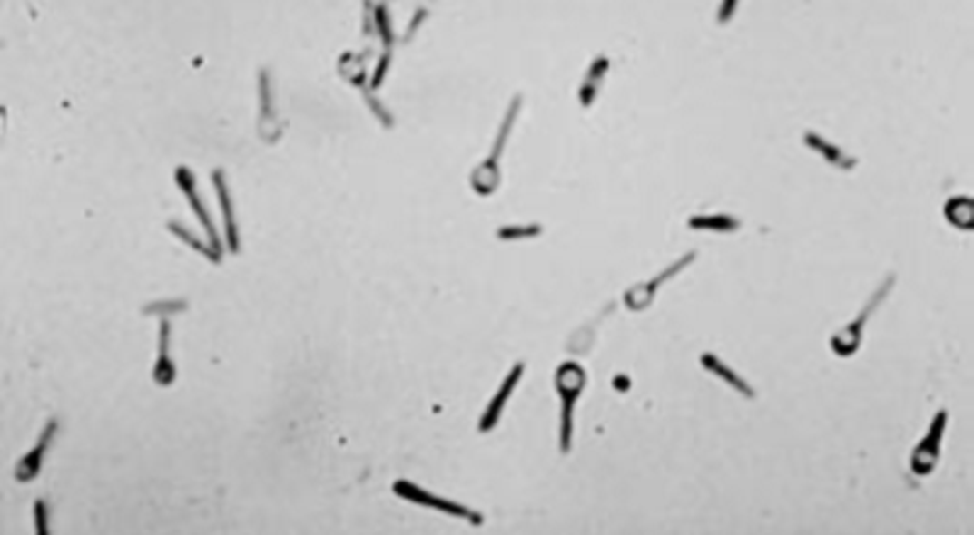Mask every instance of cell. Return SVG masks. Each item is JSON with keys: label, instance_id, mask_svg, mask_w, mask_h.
I'll list each match as a JSON object with an SVG mask.
<instances>
[{"label": "cell", "instance_id": "obj_24", "mask_svg": "<svg viewBox=\"0 0 974 535\" xmlns=\"http://www.w3.org/2000/svg\"><path fill=\"white\" fill-rule=\"evenodd\" d=\"M736 10H738V3H723L722 8H719V17H716V20H719V24L729 23Z\"/></svg>", "mask_w": 974, "mask_h": 535}, {"label": "cell", "instance_id": "obj_2", "mask_svg": "<svg viewBox=\"0 0 974 535\" xmlns=\"http://www.w3.org/2000/svg\"><path fill=\"white\" fill-rule=\"evenodd\" d=\"M522 102H524L522 95H515V98H512V102H509V107H507L505 117H502V124H499L497 137H495V141H492L490 156H487V159L477 166L476 173L470 176V185H473V190H476L480 198L492 195V192L499 188V183H502L499 160H502V151H505L507 141H509V137H512L517 117H519V110H522Z\"/></svg>", "mask_w": 974, "mask_h": 535}, {"label": "cell", "instance_id": "obj_6", "mask_svg": "<svg viewBox=\"0 0 974 535\" xmlns=\"http://www.w3.org/2000/svg\"><path fill=\"white\" fill-rule=\"evenodd\" d=\"M945 428H948V412L940 409L936 412L933 421H930L926 436L920 438L916 448L911 451V472L919 474V477H926L936 470L938 460H940V445H943Z\"/></svg>", "mask_w": 974, "mask_h": 535}, {"label": "cell", "instance_id": "obj_23", "mask_svg": "<svg viewBox=\"0 0 974 535\" xmlns=\"http://www.w3.org/2000/svg\"><path fill=\"white\" fill-rule=\"evenodd\" d=\"M185 309V302H176V299H171V302H159V305H149L144 306V314H162V312H183Z\"/></svg>", "mask_w": 974, "mask_h": 535}, {"label": "cell", "instance_id": "obj_16", "mask_svg": "<svg viewBox=\"0 0 974 535\" xmlns=\"http://www.w3.org/2000/svg\"><path fill=\"white\" fill-rule=\"evenodd\" d=\"M945 219L955 227V229L969 231L974 227V202L972 198L967 195H958V198H950L945 202Z\"/></svg>", "mask_w": 974, "mask_h": 535}, {"label": "cell", "instance_id": "obj_11", "mask_svg": "<svg viewBox=\"0 0 974 535\" xmlns=\"http://www.w3.org/2000/svg\"><path fill=\"white\" fill-rule=\"evenodd\" d=\"M804 144L809 146L812 151L819 153V156H822L829 166H833V169L852 170L855 166H858V159H855V156H851L845 149H841L838 144H833V141H829L826 137H822L819 131H806Z\"/></svg>", "mask_w": 974, "mask_h": 535}, {"label": "cell", "instance_id": "obj_17", "mask_svg": "<svg viewBox=\"0 0 974 535\" xmlns=\"http://www.w3.org/2000/svg\"><path fill=\"white\" fill-rule=\"evenodd\" d=\"M544 234L541 224H519V227H499V241H524V238H536Z\"/></svg>", "mask_w": 974, "mask_h": 535}, {"label": "cell", "instance_id": "obj_3", "mask_svg": "<svg viewBox=\"0 0 974 535\" xmlns=\"http://www.w3.org/2000/svg\"><path fill=\"white\" fill-rule=\"evenodd\" d=\"M894 285H897V276L890 273V276L884 277V283L877 285V290L870 295V299L862 305V309L855 314V319H852L851 324L841 326V329L831 336V351L836 353L838 358H851V355L858 353L860 344H862V331H865V324L870 321V316H872V312H875L877 306L882 305L884 299L890 297V292Z\"/></svg>", "mask_w": 974, "mask_h": 535}, {"label": "cell", "instance_id": "obj_22", "mask_svg": "<svg viewBox=\"0 0 974 535\" xmlns=\"http://www.w3.org/2000/svg\"><path fill=\"white\" fill-rule=\"evenodd\" d=\"M34 530L39 535H44L49 528H46V501L44 499H37L34 501Z\"/></svg>", "mask_w": 974, "mask_h": 535}, {"label": "cell", "instance_id": "obj_9", "mask_svg": "<svg viewBox=\"0 0 974 535\" xmlns=\"http://www.w3.org/2000/svg\"><path fill=\"white\" fill-rule=\"evenodd\" d=\"M56 431H59V421L52 419L44 426V431L39 433L37 445H34L30 452H25L23 458L17 460V465H15L17 482H25V484H27V482H32L39 472H42V462H44V455H46V451H49V445H52V441H54Z\"/></svg>", "mask_w": 974, "mask_h": 535}, {"label": "cell", "instance_id": "obj_18", "mask_svg": "<svg viewBox=\"0 0 974 535\" xmlns=\"http://www.w3.org/2000/svg\"><path fill=\"white\" fill-rule=\"evenodd\" d=\"M259 88H261V107H263V115H261V134H266V130H269V120H273V124H276V112H271V98H273V92H271V78H269V71H261V81H259ZM278 130H283L280 124H276Z\"/></svg>", "mask_w": 974, "mask_h": 535}, {"label": "cell", "instance_id": "obj_4", "mask_svg": "<svg viewBox=\"0 0 974 535\" xmlns=\"http://www.w3.org/2000/svg\"><path fill=\"white\" fill-rule=\"evenodd\" d=\"M392 491H395L399 499L409 501V504L427 506V509H434V511H438V513L453 516V519L468 520V523H473V526H483V513L480 511L470 509V506H463L460 501H451V499L437 497V494H431V491H427L424 487L415 484V482L398 480L395 484H392Z\"/></svg>", "mask_w": 974, "mask_h": 535}, {"label": "cell", "instance_id": "obj_7", "mask_svg": "<svg viewBox=\"0 0 974 535\" xmlns=\"http://www.w3.org/2000/svg\"><path fill=\"white\" fill-rule=\"evenodd\" d=\"M176 185L181 188V192L185 195V199H188V205L192 207V212H195V217H198V222L202 224V227H205V231H208L210 248L215 251L217 263H220V260H222V244H220V237H217L215 224H212V217H210V212L205 209V202H202V198L198 195V188H195V176H192V170L185 169V166H178V169H176Z\"/></svg>", "mask_w": 974, "mask_h": 535}, {"label": "cell", "instance_id": "obj_5", "mask_svg": "<svg viewBox=\"0 0 974 535\" xmlns=\"http://www.w3.org/2000/svg\"><path fill=\"white\" fill-rule=\"evenodd\" d=\"M694 260H697V251H687L684 256H680L675 263L663 268L658 276H653L651 280L629 287V290L624 292V306H626L629 312H644V309H648V306L655 302V295H658L660 287L668 283V280H673L675 276H680L684 268L692 266Z\"/></svg>", "mask_w": 974, "mask_h": 535}, {"label": "cell", "instance_id": "obj_20", "mask_svg": "<svg viewBox=\"0 0 974 535\" xmlns=\"http://www.w3.org/2000/svg\"><path fill=\"white\" fill-rule=\"evenodd\" d=\"M169 229H171V234H176L178 238H183L185 244H191V248H195V251L202 253V256H205V258L212 260V263H217L215 253H212V248H210V244H202V241H200L198 237H192L191 231L185 229V227H181V224H176V222H169Z\"/></svg>", "mask_w": 974, "mask_h": 535}, {"label": "cell", "instance_id": "obj_19", "mask_svg": "<svg viewBox=\"0 0 974 535\" xmlns=\"http://www.w3.org/2000/svg\"><path fill=\"white\" fill-rule=\"evenodd\" d=\"M373 23H376V30L378 34H380V39H383V46H385V52H392V42H395V34H392V24H390V13H388V8L385 5H373Z\"/></svg>", "mask_w": 974, "mask_h": 535}, {"label": "cell", "instance_id": "obj_1", "mask_svg": "<svg viewBox=\"0 0 974 535\" xmlns=\"http://www.w3.org/2000/svg\"><path fill=\"white\" fill-rule=\"evenodd\" d=\"M587 384V373L577 363H563L556 370V392L560 399V452L568 455L573 451V431H576V404Z\"/></svg>", "mask_w": 974, "mask_h": 535}, {"label": "cell", "instance_id": "obj_15", "mask_svg": "<svg viewBox=\"0 0 974 535\" xmlns=\"http://www.w3.org/2000/svg\"><path fill=\"white\" fill-rule=\"evenodd\" d=\"M687 227L697 231H719V234H731L741 229V219L733 214L712 212V214H692L687 219Z\"/></svg>", "mask_w": 974, "mask_h": 535}, {"label": "cell", "instance_id": "obj_10", "mask_svg": "<svg viewBox=\"0 0 974 535\" xmlns=\"http://www.w3.org/2000/svg\"><path fill=\"white\" fill-rule=\"evenodd\" d=\"M609 66H612L609 56L599 54V56L592 59L587 71H585L583 83H580V88H577V100H580V105H583L585 110L597 102L599 91H602V83H605L606 73H609Z\"/></svg>", "mask_w": 974, "mask_h": 535}, {"label": "cell", "instance_id": "obj_8", "mask_svg": "<svg viewBox=\"0 0 974 535\" xmlns=\"http://www.w3.org/2000/svg\"><path fill=\"white\" fill-rule=\"evenodd\" d=\"M522 377H524V363H517V365L507 373V377L502 380V384H499V390L492 394L487 406H485L483 416H480V421H477V431H480V433H490L492 428L497 426L499 419H502V413H505L507 402L512 399L517 384L522 383Z\"/></svg>", "mask_w": 974, "mask_h": 535}, {"label": "cell", "instance_id": "obj_14", "mask_svg": "<svg viewBox=\"0 0 974 535\" xmlns=\"http://www.w3.org/2000/svg\"><path fill=\"white\" fill-rule=\"evenodd\" d=\"M169 341H171V319L163 316L162 329H159V358H156V365H153V380L162 387H171L176 383V365L171 360L169 353Z\"/></svg>", "mask_w": 974, "mask_h": 535}, {"label": "cell", "instance_id": "obj_12", "mask_svg": "<svg viewBox=\"0 0 974 535\" xmlns=\"http://www.w3.org/2000/svg\"><path fill=\"white\" fill-rule=\"evenodd\" d=\"M699 363H702V367H704L706 373H712L713 377H719L723 384H729L731 390L738 392L743 399H755V390H753L751 384L745 383L743 377H741L733 367L726 365L719 355H713V353H702V355H699Z\"/></svg>", "mask_w": 974, "mask_h": 535}, {"label": "cell", "instance_id": "obj_21", "mask_svg": "<svg viewBox=\"0 0 974 535\" xmlns=\"http://www.w3.org/2000/svg\"><path fill=\"white\" fill-rule=\"evenodd\" d=\"M390 62H392V52H383V56H380V62H378L376 71H373V78H370V88H373V91H378V88H380V83H383V78L388 76Z\"/></svg>", "mask_w": 974, "mask_h": 535}, {"label": "cell", "instance_id": "obj_13", "mask_svg": "<svg viewBox=\"0 0 974 535\" xmlns=\"http://www.w3.org/2000/svg\"><path fill=\"white\" fill-rule=\"evenodd\" d=\"M212 185L217 190V199H220V207H222L224 217V234H227V246H230L231 253H239V227L237 217H234V205H231L230 188H227V180H224L222 170H212Z\"/></svg>", "mask_w": 974, "mask_h": 535}]
</instances>
